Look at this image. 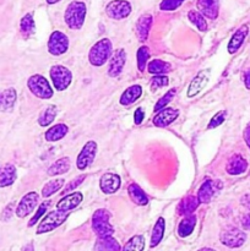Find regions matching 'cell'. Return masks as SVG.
Listing matches in <instances>:
<instances>
[{
	"label": "cell",
	"instance_id": "obj_33",
	"mask_svg": "<svg viewBox=\"0 0 250 251\" xmlns=\"http://www.w3.org/2000/svg\"><path fill=\"white\" fill-rule=\"evenodd\" d=\"M20 31H21V33L25 37H29L34 33V31H36V24H34L32 14H26L22 17L21 22H20Z\"/></svg>",
	"mask_w": 250,
	"mask_h": 251
},
{
	"label": "cell",
	"instance_id": "obj_17",
	"mask_svg": "<svg viewBox=\"0 0 250 251\" xmlns=\"http://www.w3.org/2000/svg\"><path fill=\"white\" fill-rule=\"evenodd\" d=\"M178 115L179 112L176 109H174V108H163L153 118V124L158 127L167 126V125L172 124L178 118Z\"/></svg>",
	"mask_w": 250,
	"mask_h": 251
},
{
	"label": "cell",
	"instance_id": "obj_27",
	"mask_svg": "<svg viewBox=\"0 0 250 251\" xmlns=\"http://www.w3.org/2000/svg\"><path fill=\"white\" fill-rule=\"evenodd\" d=\"M127 193H129L130 199L132 200V202L136 203L139 206H145L149 203V199H147L146 194L144 193L141 188L136 184H131V185L127 188Z\"/></svg>",
	"mask_w": 250,
	"mask_h": 251
},
{
	"label": "cell",
	"instance_id": "obj_16",
	"mask_svg": "<svg viewBox=\"0 0 250 251\" xmlns=\"http://www.w3.org/2000/svg\"><path fill=\"white\" fill-rule=\"evenodd\" d=\"M100 186L104 194L117 193L120 188V176L113 173L103 174L100 180Z\"/></svg>",
	"mask_w": 250,
	"mask_h": 251
},
{
	"label": "cell",
	"instance_id": "obj_5",
	"mask_svg": "<svg viewBox=\"0 0 250 251\" xmlns=\"http://www.w3.org/2000/svg\"><path fill=\"white\" fill-rule=\"evenodd\" d=\"M69 217V213L65 211H51L46 217L42 220L37 228V234H44V233L51 232L53 229L58 228L59 226L63 225Z\"/></svg>",
	"mask_w": 250,
	"mask_h": 251
},
{
	"label": "cell",
	"instance_id": "obj_39",
	"mask_svg": "<svg viewBox=\"0 0 250 251\" xmlns=\"http://www.w3.org/2000/svg\"><path fill=\"white\" fill-rule=\"evenodd\" d=\"M174 96H175V88H172V90H169L168 92L156 103V105H154V112H159V110H162L163 108H166V105H168L169 102L173 100Z\"/></svg>",
	"mask_w": 250,
	"mask_h": 251
},
{
	"label": "cell",
	"instance_id": "obj_26",
	"mask_svg": "<svg viewBox=\"0 0 250 251\" xmlns=\"http://www.w3.org/2000/svg\"><path fill=\"white\" fill-rule=\"evenodd\" d=\"M69 132L68 125L65 124H56L54 126L49 127L48 131L46 132V140L49 142H55L65 137Z\"/></svg>",
	"mask_w": 250,
	"mask_h": 251
},
{
	"label": "cell",
	"instance_id": "obj_12",
	"mask_svg": "<svg viewBox=\"0 0 250 251\" xmlns=\"http://www.w3.org/2000/svg\"><path fill=\"white\" fill-rule=\"evenodd\" d=\"M39 196L36 191H31V193L26 194L24 198L20 200L19 205L16 207V216L19 218H25L36 208L37 203H38Z\"/></svg>",
	"mask_w": 250,
	"mask_h": 251
},
{
	"label": "cell",
	"instance_id": "obj_38",
	"mask_svg": "<svg viewBox=\"0 0 250 251\" xmlns=\"http://www.w3.org/2000/svg\"><path fill=\"white\" fill-rule=\"evenodd\" d=\"M150 58V50L147 47L142 46L140 47L139 50H137V68H139V70L141 71H145V69H146V64H147V60H149Z\"/></svg>",
	"mask_w": 250,
	"mask_h": 251
},
{
	"label": "cell",
	"instance_id": "obj_28",
	"mask_svg": "<svg viewBox=\"0 0 250 251\" xmlns=\"http://www.w3.org/2000/svg\"><path fill=\"white\" fill-rule=\"evenodd\" d=\"M196 226V217L193 215H189L179 223L178 234L180 238H186L194 232V228Z\"/></svg>",
	"mask_w": 250,
	"mask_h": 251
},
{
	"label": "cell",
	"instance_id": "obj_41",
	"mask_svg": "<svg viewBox=\"0 0 250 251\" xmlns=\"http://www.w3.org/2000/svg\"><path fill=\"white\" fill-rule=\"evenodd\" d=\"M225 110H220L218 113H216L215 117H212V119L208 123L207 129H215V127H218L220 125L223 124V122L225 120Z\"/></svg>",
	"mask_w": 250,
	"mask_h": 251
},
{
	"label": "cell",
	"instance_id": "obj_45",
	"mask_svg": "<svg viewBox=\"0 0 250 251\" xmlns=\"http://www.w3.org/2000/svg\"><path fill=\"white\" fill-rule=\"evenodd\" d=\"M12 213H14V203H9L2 211L1 216H0V221L1 222H9L12 217Z\"/></svg>",
	"mask_w": 250,
	"mask_h": 251
},
{
	"label": "cell",
	"instance_id": "obj_30",
	"mask_svg": "<svg viewBox=\"0 0 250 251\" xmlns=\"http://www.w3.org/2000/svg\"><path fill=\"white\" fill-rule=\"evenodd\" d=\"M164 229H166V221H164V218L159 217L158 220H157L156 225H154L153 230H152L151 244H150V247L154 248L161 243V240L163 239Z\"/></svg>",
	"mask_w": 250,
	"mask_h": 251
},
{
	"label": "cell",
	"instance_id": "obj_7",
	"mask_svg": "<svg viewBox=\"0 0 250 251\" xmlns=\"http://www.w3.org/2000/svg\"><path fill=\"white\" fill-rule=\"evenodd\" d=\"M51 81H53V86L58 91H64L70 86L71 80H73V74L68 68L63 65H54L50 69Z\"/></svg>",
	"mask_w": 250,
	"mask_h": 251
},
{
	"label": "cell",
	"instance_id": "obj_36",
	"mask_svg": "<svg viewBox=\"0 0 250 251\" xmlns=\"http://www.w3.org/2000/svg\"><path fill=\"white\" fill-rule=\"evenodd\" d=\"M147 70H149L150 74H153V75H161V74L168 73L171 70V65L168 63H166V61L156 59V60H152L149 64Z\"/></svg>",
	"mask_w": 250,
	"mask_h": 251
},
{
	"label": "cell",
	"instance_id": "obj_21",
	"mask_svg": "<svg viewBox=\"0 0 250 251\" xmlns=\"http://www.w3.org/2000/svg\"><path fill=\"white\" fill-rule=\"evenodd\" d=\"M17 178L16 167L14 164H4L0 167V188H7L12 185Z\"/></svg>",
	"mask_w": 250,
	"mask_h": 251
},
{
	"label": "cell",
	"instance_id": "obj_22",
	"mask_svg": "<svg viewBox=\"0 0 250 251\" xmlns=\"http://www.w3.org/2000/svg\"><path fill=\"white\" fill-rule=\"evenodd\" d=\"M17 100V93L15 91V88L10 87L6 88L5 91H2L0 93V110L2 112H7V110H11L14 108L15 103Z\"/></svg>",
	"mask_w": 250,
	"mask_h": 251
},
{
	"label": "cell",
	"instance_id": "obj_1",
	"mask_svg": "<svg viewBox=\"0 0 250 251\" xmlns=\"http://www.w3.org/2000/svg\"><path fill=\"white\" fill-rule=\"evenodd\" d=\"M86 11H87V9H86L85 2L76 1V0L71 1L66 7L65 15H64V19H65L69 28L80 29L85 22Z\"/></svg>",
	"mask_w": 250,
	"mask_h": 251
},
{
	"label": "cell",
	"instance_id": "obj_43",
	"mask_svg": "<svg viewBox=\"0 0 250 251\" xmlns=\"http://www.w3.org/2000/svg\"><path fill=\"white\" fill-rule=\"evenodd\" d=\"M183 1L185 0H162L161 5V10H166V11H172V10H175L183 4Z\"/></svg>",
	"mask_w": 250,
	"mask_h": 251
},
{
	"label": "cell",
	"instance_id": "obj_10",
	"mask_svg": "<svg viewBox=\"0 0 250 251\" xmlns=\"http://www.w3.org/2000/svg\"><path fill=\"white\" fill-rule=\"evenodd\" d=\"M97 144L95 141H88L85 146L82 147L81 152L78 153L77 158H76V167L80 171L87 168L95 159L96 154H97Z\"/></svg>",
	"mask_w": 250,
	"mask_h": 251
},
{
	"label": "cell",
	"instance_id": "obj_24",
	"mask_svg": "<svg viewBox=\"0 0 250 251\" xmlns=\"http://www.w3.org/2000/svg\"><path fill=\"white\" fill-rule=\"evenodd\" d=\"M142 93V88L141 86L139 85H134V86H130L129 88L123 92L122 97H120V104L122 105H130L132 104L134 102H136L137 100L140 98Z\"/></svg>",
	"mask_w": 250,
	"mask_h": 251
},
{
	"label": "cell",
	"instance_id": "obj_25",
	"mask_svg": "<svg viewBox=\"0 0 250 251\" xmlns=\"http://www.w3.org/2000/svg\"><path fill=\"white\" fill-rule=\"evenodd\" d=\"M95 251H122L120 245L112 235L109 237H100L95 244Z\"/></svg>",
	"mask_w": 250,
	"mask_h": 251
},
{
	"label": "cell",
	"instance_id": "obj_23",
	"mask_svg": "<svg viewBox=\"0 0 250 251\" xmlns=\"http://www.w3.org/2000/svg\"><path fill=\"white\" fill-rule=\"evenodd\" d=\"M152 26V16L150 14H145L137 20L136 24V32L137 36H139V39L141 42H145L149 37V32L151 29Z\"/></svg>",
	"mask_w": 250,
	"mask_h": 251
},
{
	"label": "cell",
	"instance_id": "obj_8",
	"mask_svg": "<svg viewBox=\"0 0 250 251\" xmlns=\"http://www.w3.org/2000/svg\"><path fill=\"white\" fill-rule=\"evenodd\" d=\"M69 48V39L63 32L54 31L48 41V51L51 55L59 56L66 53Z\"/></svg>",
	"mask_w": 250,
	"mask_h": 251
},
{
	"label": "cell",
	"instance_id": "obj_9",
	"mask_svg": "<svg viewBox=\"0 0 250 251\" xmlns=\"http://www.w3.org/2000/svg\"><path fill=\"white\" fill-rule=\"evenodd\" d=\"M105 12L113 20L126 19L131 12V5L126 0H112L105 7Z\"/></svg>",
	"mask_w": 250,
	"mask_h": 251
},
{
	"label": "cell",
	"instance_id": "obj_15",
	"mask_svg": "<svg viewBox=\"0 0 250 251\" xmlns=\"http://www.w3.org/2000/svg\"><path fill=\"white\" fill-rule=\"evenodd\" d=\"M198 10L210 20L217 19L220 11V0H198Z\"/></svg>",
	"mask_w": 250,
	"mask_h": 251
},
{
	"label": "cell",
	"instance_id": "obj_47",
	"mask_svg": "<svg viewBox=\"0 0 250 251\" xmlns=\"http://www.w3.org/2000/svg\"><path fill=\"white\" fill-rule=\"evenodd\" d=\"M242 226L245 230H250V213H247V215L243 216Z\"/></svg>",
	"mask_w": 250,
	"mask_h": 251
},
{
	"label": "cell",
	"instance_id": "obj_32",
	"mask_svg": "<svg viewBox=\"0 0 250 251\" xmlns=\"http://www.w3.org/2000/svg\"><path fill=\"white\" fill-rule=\"evenodd\" d=\"M56 114H58V108L54 104L48 105L43 112L41 113L38 118V124L41 126H48L51 123L54 122V119L56 118Z\"/></svg>",
	"mask_w": 250,
	"mask_h": 251
},
{
	"label": "cell",
	"instance_id": "obj_4",
	"mask_svg": "<svg viewBox=\"0 0 250 251\" xmlns=\"http://www.w3.org/2000/svg\"><path fill=\"white\" fill-rule=\"evenodd\" d=\"M27 86L36 97L42 98V100H49L53 96V90H51L48 80L42 75L31 76L27 81Z\"/></svg>",
	"mask_w": 250,
	"mask_h": 251
},
{
	"label": "cell",
	"instance_id": "obj_52",
	"mask_svg": "<svg viewBox=\"0 0 250 251\" xmlns=\"http://www.w3.org/2000/svg\"><path fill=\"white\" fill-rule=\"evenodd\" d=\"M58 1H60V0H47V2H48L49 5H53V4H56Z\"/></svg>",
	"mask_w": 250,
	"mask_h": 251
},
{
	"label": "cell",
	"instance_id": "obj_34",
	"mask_svg": "<svg viewBox=\"0 0 250 251\" xmlns=\"http://www.w3.org/2000/svg\"><path fill=\"white\" fill-rule=\"evenodd\" d=\"M64 183H65V180H64L63 178L54 179V180L48 181V183L43 186V189H42V196H43V198H49V196L54 195L56 191H59L63 188Z\"/></svg>",
	"mask_w": 250,
	"mask_h": 251
},
{
	"label": "cell",
	"instance_id": "obj_20",
	"mask_svg": "<svg viewBox=\"0 0 250 251\" xmlns=\"http://www.w3.org/2000/svg\"><path fill=\"white\" fill-rule=\"evenodd\" d=\"M247 169L248 162L240 154H234V156L230 157V159L227 163V167H225V171L230 176H239V174L244 173Z\"/></svg>",
	"mask_w": 250,
	"mask_h": 251
},
{
	"label": "cell",
	"instance_id": "obj_51",
	"mask_svg": "<svg viewBox=\"0 0 250 251\" xmlns=\"http://www.w3.org/2000/svg\"><path fill=\"white\" fill-rule=\"evenodd\" d=\"M24 251H33V245L32 244L27 245V247L24 249Z\"/></svg>",
	"mask_w": 250,
	"mask_h": 251
},
{
	"label": "cell",
	"instance_id": "obj_37",
	"mask_svg": "<svg viewBox=\"0 0 250 251\" xmlns=\"http://www.w3.org/2000/svg\"><path fill=\"white\" fill-rule=\"evenodd\" d=\"M188 17L191 21V24H194L198 27L199 31H206V29H207V22H206L205 16H203L200 11L190 10V11L188 12Z\"/></svg>",
	"mask_w": 250,
	"mask_h": 251
},
{
	"label": "cell",
	"instance_id": "obj_48",
	"mask_svg": "<svg viewBox=\"0 0 250 251\" xmlns=\"http://www.w3.org/2000/svg\"><path fill=\"white\" fill-rule=\"evenodd\" d=\"M240 203H242L245 208H248V210L250 211V194H245L244 196H242Z\"/></svg>",
	"mask_w": 250,
	"mask_h": 251
},
{
	"label": "cell",
	"instance_id": "obj_6",
	"mask_svg": "<svg viewBox=\"0 0 250 251\" xmlns=\"http://www.w3.org/2000/svg\"><path fill=\"white\" fill-rule=\"evenodd\" d=\"M220 240L223 245L230 249L240 248L247 240V234L234 227H228L223 229L220 234Z\"/></svg>",
	"mask_w": 250,
	"mask_h": 251
},
{
	"label": "cell",
	"instance_id": "obj_50",
	"mask_svg": "<svg viewBox=\"0 0 250 251\" xmlns=\"http://www.w3.org/2000/svg\"><path fill=\"white\" fill-rule=\"evenodd\" d=\"M244 83H245V87H247L248 90H250V69L247 71V73H245Z\"/></svg>",
	"mask_w": 250,
	"mask_h": 251
},
{
	"label": "cell",
	"instance_id": "obj_53",
	"mask_svg": "<svg viewBox=\"0 0 250 251\" xmlns=\"http://www.w3.org/2000/svg\"><path fill=\"white\" fill-rule=\"evenodd\" d=\"M199 251H216V250L210 249V248H203V249H200Z\"/></svg>",
	"mask_w": 250,
	"mask_h": 251
},
{
	"label": "cell",
	"instance_id": "obj_44",
	"mask_svg": "<svg viewBox=\"0 0 250 251\" xmlns=\"http://www.w3.org/2000/svg\"><path fill=\"white\" fill-rule=\"evenodd\" d=\"M85 178H86L85 176H77V178L74 179V180H71L70 183H69L68 185H66V188L63 190L64 195H66V194H68L69 191H71V190H74V189H75V188H77V186L80 185V184L82 183L83 180H85Z\"/></svg>",
	"mask_w": 250,
	"mask_h": 251
},
{
	"label": "cell",
	"instance_id": "obj_3",
	"mask_svg": "<svg viewBox=\"0 0 250 251\" xmlns=\"http://www.w3.org/2000/svg\"><path fill=\"white\" fill-rule=\"evenodd\" d=\"M110 215L107 210H97L92 217V229L98 237H109L114 233V228L109 223Z\"/></svg>",
	"mask_w": 250,
	"mask_h": 251
},
{
	"label": "cell",
	"instance_id": "obj_14",
	"mask_svg": "<svg viewBox=\"0 0 250 251\" xmlns=\"http://www.w3.org/2000/svg\"><path fill=\"white\" fill-rule=\"evenodd\" d=\"M125 61H126V53H125L124 49H118V50H115L112 58H110L108 75L110 77H117V76H119L123 69H124Z\"/></svg>",
	"mask_w": 250,
	"mask_h": 251
},
{
	"label": "cell",
	"instance_id": "obj_31",
	"mask_svg": "<svg viewBox=\"0 0 250 251\" xmlns=\"http://www.w3.org/2000/svg\"><path fill=\"white\" fill-rule=\"evenodd\" d=\"M69 169H70V159L68 157H63V158L58 159V161L51 164L50 168L48 169V176H54L65 174L66 172H69Z\"/></svg>",
	"mask_w": 250,
	"mask_h": 251
},
{
	"label": "cell",
	"instance_id": "obj_18",
	"mask_svg": "<svg viewBox=\"0 0 250 251\" xmlns=\"http://www.w3.org/2000/svg\"><path fill=\"white\" fill-rule=\"evenodd\" d=\"M248 33H249V27H248V25H243L242 27H239V28L235 31V33L232 36L229 43H228V53H237V51L239 50L240 47H242L243 42L247 38Z\"/></svg>",
	"mask_w": 250,
	"mask_h": 251
},
{
	"label": "cell",
	"instance_id": "obj_40",
	"mask_svg": "<svg viewBox=\"0 0 250 251\" xmlns=\"http://www.w3.org/2000/svg\"><path fill=\"white\" fill-rule=\"evenodd\" d=\"M167 85H168V76H166V75H157L151 80V90L152 91H157Z\"/></svg>",
	"mask_w": 250,
	"mask_h": 251
},
{
	"label": "cell",
	"instance_id": "obj_2",
	"mask_svg": "<svg viewBox=\"0 0 250 251\" xmlns=\"http://www.w3.org/2000/svg\"><path fill=\"white\" fill-rule=\"evenodd\" d=\"M112 54V43L108 38H103L98 41L95 46L91 48L90 54H88V60L93 66L104 65Z\"/></svg>",
	"mask_w": 250,
	"mask_h": 251
},
{
	"label": "cell",
	"instance_id": "obj_49",
	"mask_svg": "<svg viewBox=\"0 0 250 251\" xmlns=\"http://www.w3.org/2000/svg\"><path fill=\"white\" fill-rule=\"evenodd\" d=\"M244 140L245 142H247L248 147L250 149V123L247 125V127H245L244 130Z\"/></svg>",
	"mask_w": 250,
	"mask_h": 251
},
{
	"label": "cell",
	"instance_id": "obj_13",
	"mask_svg": "<svg viewBox=\"0 0 250 251\" xmlns=\"http://www.w3.org/2000/svg\"><path fill=\"white\" fill-rule=\"evenodd\" d=\"M208 80H210V69H207V70H201L200 73L193 78L190 85H189V90L186 96H188L189 98L198 96L199 93L206 87V85L208 83Z\"/></svg>",
	"mask_w": 250,
	"mask_h": 251
},
{
	"label": "cell",
	"instance_id": "obj_19",
	"mask_svg": "<svg viewBox=\"0 0 250 251\" xmlns=\"http://www.w3.org/2000/svg\"><path fill=\"white\" fill-rule=\"evenodd\" d=\"M83 200V196L81 193H73L70 195H66L56 203V210L59 211H65V212H69V211L74 210V208L77 207Z\"/></svg>",
	"mask_w": 250,
	"mask_h": 251
},
{
	"label": "cell",
	"instance_id": "obj_42",
	"mask_svg": "<svg viewBox=\"0 0 250 251\" xmlns=\"http://www.w3.org/2000/svg\"><path fill=\"white\" fill-rule=\"evenodd\" d=\"M49 201H44L43 203H42L41 206H39L38 207V210H37V212H36V215L33 216V217L31 218V221H29L28 222V227H33L34 225H36L37 222H38L39 220H41V217L42 216L44 215V213H46V211H47V208L49 207Z\"/></svg>",
	"mask_w": 250,
	"mask_h": 251
},
{
	"label": "cell",
	"instance_id": "obj_46",
	"mask_svg": "<svg viewBox=\"0 0 250 251\" xmlns=\"http://www.w3.org/2000/svg\"><path fill=\"white\" fill-rule=\"evenodd\" d=\"M144 110H142V108H137L136 112H135V117H134V120H135V124L136 125H140L142 123V120H144Z\"/></svg>",
	"mask_w": 250,
	"mask_h": 251
},
{
	"label": "cell",
	"instance_id": "obj_29",
	"mask_svg": "<svg viewBox=\"0 0 250 251\" xmlns=\"http://www.w3.org/2000/svg\"><path fill=\"white\" fill-rule=\"evenodd\" d=\"M200 203L201 202L200 200H199V198H195V196H186V198L181 201L180 205H179V213L185 216L191 215V213L199 207Z\"/></svg>",
	"mask_w": 250,
	"mask_h": 251
},
{
	"label": "cell",
	"instance_id": "obj_11",
	"mask_svg": "<svg viewBox=\"0 0 250 251\" xmlns=\"http://www.w3.org/2000/svg\"><path fill=\"white\" fill-rule=\"evenodd\" d=\"M222 188L223 185L220 180H210V179H207L206 181H203V184L199 189V200H200L201 203H208Z\"/></svg>",
	"mask_w": 250,
	"mask_h": 251
},
{
	"label": "cell",
	"instance_id": "obj_35",
	"mask_svg": "<svg viewBox=\"0 0 250 251\" xmlns=\"http://www.w3.org/2000/svg\"><path fill=\"white\" fill-rule=\"evenodd\" d=\"M145 238L144 235H134L124 245L122 251H144Z\"/></svg>",
	"mask_w": 250,
	"mask_h": 251
}]
</instances>
